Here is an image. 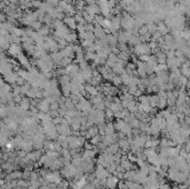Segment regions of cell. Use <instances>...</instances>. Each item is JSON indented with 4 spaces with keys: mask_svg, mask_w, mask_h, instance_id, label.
<instances>
[{
    "mask_svg": "<svg viewBox=\"0 0 190 189\" xmlns=\"http://www.w3.org/2000/svg\"><path fill=\"white\" fill-rule=\"evenodd\" d=\"M158 108L159 109H166L167 108V98H159V101H158Z\"/></svg>",
    "mask_w": 190,
    "mask_h": 189,
    "instance_id": "37",
    "label": "cell"
},
{
    "mask_svg": "<svg viewBox=\"0 0 190 189\" xmlns=\"http://www.w3.org/2000/svg\"><path fill=\"white\" fill-rule=\"evenodd\" d=\"M80 41H81L80 46L82 47V48H85L86 50H87V49H89V48H90V47H91L93 43H95V41H92V40H80Z\"/></svg>",
    "mask_w": 190,
    "mask_h": 189,
    "instance_id": "38",
    "label": "cell"
},
{
    "mask_svg": "<svg viewBox=\"0 0 190 189\" xmlns=\"http://www.w3.org/2000/svg\"><path fill=\"white\" fill-rule=\"evenodd\" d=\"M87 14H92V16H96V14H100V9L96 4L95 5H88L85 7V10Z\"/></svg>",
    "mask_w": 190,
    "mask_h": 189,
    "instance_id": "12",
    "label": "cell"
},
{
    "mask_svg": "<svg viewBox=\"0 0 190 189\" xmlns=\"http://www.w3.org/2000/svg\"><path fill=\"white\" fill-rule=\"evenodd\" d=\"M116 5H117V0H108V6H109L110 9H112Z\"/></svg>",
    "mask_w": 190,
    "mask_h": 189,
    "instance_id": "55",
    "label": "cell"
},
{
    "mask_svg": "<svg viewBox=\"0 0 190 189\" xmlns=\"http://www.w3.org/2000/svg\"><path fill=\"white\" fill-rule=\"evenodd\" d=\"M96 135H98V128L97 126H91V127H89L88 129L86 130V135H85V137L86 138H92L93 136H96Z\"/></svg>",
    "mask_w": 190,
    "mask_h": 189,
    "instance_id": "18",
    "label": "cell"
},
{
    "mask_svg": "<svg viewBox=\"0 0 190 189\" xmlns=\"http://www.w3.org/2000/svg\"><path fill=\"white\" fill-rule=\"evenodd\" d=\"M40 5H41V1H40V0H33V6H35L36 8H39Z\"/></svg>",
    "mask_w": 190,
    "mask_h": 189,
    "instance_id": "57",
    "label": "cell"
},
{
    "mask_svg": "<svg viewBox=\"0 0 190 189\" xmlns=\"http://www.w3.org/2000/svg\"><path fill=\"white\" fill-rule=\"evenodd\" d=\"M72 59H74V58H70V57H64V58L61 59L60 62H59L58 67H59V68H65L67 66H69L70 64H72Z\"/></svg>",
    "mask_w": 190,
    "mask_h": 189,
    "instance_id": "27",
    "label": "cell"
},
{
    "mask_svg": "<svg viewBox=\"0 0 190 189\" xmlns=\"http://www.w3.org/2000/svg\"><path fill=\"white\" fill-rule=\"evenodd\" d=\"M157 25V31L161 36H165V35H167V33H170V30L168 29V27L165 25V22L163 21H159L158 23H156Z\"/></svg>",
    "mask_w": 190,
    "mask_h": 189,
    "instance_id": "15",
    "label": "cell"
},
{
    "mask_svg": "<svg viewBox=\"0 0 190 189\" xmlns=\"http://www.w3.org/2000/svg\"><path fill=\"white\" fill-rule=\"evenodd\" d=\"M60 54L62 57H70V58H74V52L72 49V43H69L68 46H66L64 49L60 50Z\"/></svg>",
    "mask_w": 190,
    "mask_h": 189,
    "instance_id": "10",
    "label": "cell"
},
{
    "mask_svg": "<svg viewBox=\"0 0 190 189\" xmlns=\"http://www.w3.org/2000/svg\"><path fill=\"white\" fill-rule=\"evenodd\" d=\"M59 108V104L57 101H51L50 102V110H53V111H57Z\"/></svg>",
    "mask_w": 190,
    "mask_h": 189,
    "instance_id": "51",
    "label": "cell"
},
{
    "mask_svg": "<svg viewBox=\"0 0 190 189\" xmlns=\"http://www.w3.org/2000/svg\"><path fill=\"white\" fill-rule=\"evenodd\" d=\"M31 26H33V29H36V30H39V29L42 27L41 22H40L39 20H36V21L31 22Z\"/></svg>",
    "mask_w": 190,
    "mask_h": 189,
    "instance_id": "49",
    "label": "cell"
},
{
    "mask_svg": "<svg viewBox=\"0 0 190 189\" xmlns=\"http://www.w3.org/2000/svg\"><path fill=\"white\" fill-rule=\"evenodd\" d=\"M105 116H106V119H112L113 118V111L110 108H106L105 109Z\"/></svg>",
    "mask_w": 190,
    "mask_h": 189,
    "instance_id": "44",
    "label": "cell"
},
{
    "mask_svg": "<svg viewBox=\"0 0 190 189\" xmlns=\"http://www.w3.org/2000/svg\"><path fill=\"white\" fill-rule=\"evenodd\" d=\"M65 14L67 16H70V17H72L74 14H76V9H74V7L72 5H68L66 7L65 9Z\"/></svg>",
    "mask_w": 190,
    "mask_h": 189,
    "instance_id": "35",
    "label": "cell"
},
{
    "mask_svg": "<svg viewBox=\"0 0 190 189\" xmlns=\"http://www.w3.org/2000/svg\"><path fill=\"white\" fill-rule=\"evenodd\" d=\"M85 30L86 31H92L93 30V23H85Z\"/></svg>",
    "mask_w": 190,
    "mask_h": 189,
    "instance_id": "53",
    "label": "cell"
},
{
    "mask_svg": "<svg viewBox=\"0 0 190 189\" xmlns=\"http://www.w3.org/2000/svg\"><path fill=\"white\" fill-rule=\"evenodd\" d=\"M105 135L103 136H109V135L115 134V127H113V122H108L106 124V127H105Z\"/></svg>",
    "mask_w": 190,
    "mask_h": 189,
    "instance_id": "24",
    "label": "cell"
},
{
    "mask_svg": "<svg viewBox=\"0 0 190 189\" xmlns=\"http://www.w3.org/2000/svg\"><path fill=\"white\" fill-rule=\"evenodd\" d=\"M65 189H68V188H65Z\"/></svg>",
    "mask_w": 190,
    "mask_h": 189,
    "instance_id": "63",
    "label": "cell"
},
{
    "mask_svg": "<svg viewBox=\"0 0 190 189\" xmlns=\"http://www.w3.org/2000/svg\"><path fill=\"white\" fill-rule=\"evenodd\" d=\"M78 66H79V69H80V71H82V70L87 69V68H89V67H90V66H89V64H88V61H87L86 59L81 60V61L78 64Z\"/></svg>",
    "mask_w": 190,
    "mask_h": 189,
    "instance_id": "42",
    "label": "cell"
},
{
    "mask_svg": "<svg viewBox=\"0 0 190 189\" xmlns=\"http://www.w3.org/2000/svg\"><path fill=\"white\" fill-rule=\"evenodd\" d=\"M21 107L25 108V109H28L29 107H30V101H29L28 99H22L21 100Z\"/></svg>",
    "mask_w": 190,
    "mask_h": 189,
    "instance_id": "50",
    "label": "cell"
},
{
    "mask_svg": "<svg viewBox=\"0 0 190 189\" xmlns=\"http://www.w3.org/2000/svg\"><path fill=\"white\" fill-rule=\"evenodd\" d=\"M62 120H64V117H60V116H57L56 118H53L52 119V122L55 125H61L62 122Z\"/></svg>",
    "mask_w": 190,
    "mask_h": 189,
    "instance_id": "52",
    "label": "cell"
},
{
    "mask_svg": "<svg viewBox=\"0 0 190 189\" xmlns=\"http://www.w3.org/2000/svg\"><path fill=\"white\" fill-rule=\"evenodd\" d=\"M85 92L87 95H90V96H96L100 92V88L98 87H95V86H91V85H85Z\"/></svg>",
    "mask_w": 190,
    "mask_h": 189,
    "instance_id": "11",
    "label": "cell"
},
{
    "mask_svg": "<svg viewBox=\"0 0 190 189\" xmlns=\"http://www.w3.org/2000/svg\"><path fill=\"white\" fill-rule=\"evenodd\" d=\"M61 149H62V147H61V145L57 140H53V151H58L60 152Z\"/></svg>",
    "mask_w": 190,
    "mask_h": 189,
    "instance_id": "47",
    "label": "cell"
},
{
    "mask_svg": "<svg viewBox=\"0 0 190 189\" xmlns=\"http://www.w3.org/2000/svg\"></svg>",
    "mask_w": 190,
    "mask_h": 189,
    "instance_id": "64",
    "label": "cell"
},
{
    "mask_svg": "<svg viewBox=\"0 0 190 189\" xmlns=\"http://www.w3.org/2000/svg\"><path fill=\"white\" fill-rule=\"evenodd\" d=\"M62 21H64V23L69 28L71 31H72V30H76V28H77V22H76V20L74 19V17L66 16Z\"/></svg>",
    "mask_w": 190,
    "mask_h": 189,
    "instance_id": "9",
    "label": "cell"
},
{
    "mask_svg": "<svg viewBox=\"0 0 190 189\" xmlns=\"http://www.w3.org/2000/svg\"><path fill=\"white\" fill-rule=\"evenodd\" d=\"M84 59H85L84 52H79V54H76V55H74V61H76L77 64H79L81 60H84Z\"/></svg>",
    "mask_w": 190,
    "mask_h": 189,
    "instance_id": "46",
    "label": "cell"
},
{
    "mask_svg": "<svg viewBox=\"0 0 190 189\" xmlns=\"http://www.w3.org/2000/svg\"><path fill=\"white\" fill-rule=\"evenodd\" d=\"M146 26H147V28H148V33H150V35H152L153 33H156V31H157V25H156L155 22H152V21L148 22Z\"/></svg>",
    "mask_w": 190,
    "mask_h": 189,
    "instance_id": "34",
    "label": "cell"
},
{
    "mask_svg": "<svg viewBox=\"0 0 190 189\" xmlns=\"http://www.w3.org/2000/svg\"><path fill=\"white\" fill-rule=\"evenodd\" d=\"M149 98V105L151 108H157L158 106V101H159V98H158L157 95H150L148 96Z\"/></svg>",
    "mask_w": 190,
    "mask_h": 189,
    "instance_id": "25",
    "label": "cell"
},
{
    "mask_svg": "<svg viewBox=\"0 0 190 189\" xmlns=\"http://www.w3.org/2000/svg\"><path fill=\"white\" fill-rule=\"evenodd\" d=\"M50 58H51V60H52V62H53L55 65L58 66V65H59V62H60L61 59H62L64 57L61 56L60 51H57V52H51Z\"/></svg>",
    "mask_w": 190,
    "mask_h": 189,
    "instance_id": "20",
    "label": "cell"
},
{
    "mask_svg": "<svg viewBox=\"0 0 190 189\" xmlns=\"http://www.w3.org/2000/svg\"><path fill=\"white\" fill-rule=\"evenodd\" d=\"M146 33H148V28H147L146 25H144V26H141V27L138 29V35H139V36H144Z\"/></svg>",
    "mask_w": 190,
    "mask_h": 189,
    "instance_id": "45",
    "label": "cell"
},
{
    "mask_svg": "<svg viewBox=\"0 0 190 189\" xmlns=\"http://www.w3.org/2000/svg\"><path fill=\"white\" fill-rule=\"evenodd\" d=\"M117 58L118 59H121L125 62H128V60L131 58V55H130L128 51H120L118 55H117Z\"/></svg>",
    "mask_w": 190,
    "mask_h": 189,
    "instance_id": "26",
    "label": "cell"
},
{
    "mask_svg": "<svg viewBox=\"0 0 190 189\" xmlns=\"http://www.w3.org/2000/svg\"><path fill=\"white\" fill-rule=\"evenodd\" d=\"M118 181L119 180L117 179L116 176H108L106 179V182H105V186H106L107 189H116L117 185H118Z\"/></svg>",
    "mask_w": 190,
    "mask_h": 189,
    "instance_id": "5",
    "label": "cell"
},
{
    "mask_svg": "<svg viewBox=\"0 0 190 189\" xmlns=\"http://www.w3.org/2000/svg\"><path fill=\"white\" fill-rule=\"evenodd\" d=\"M118 147L120 149L122 154H126L130 150V145H129V141H128V138H124V139H119L118 141Z\"/></svg>",
    "mask_w": 190,
    "mask_h": 189,
    "instance_id": "6",
    "label": "cell"
},
{
    "mask_svg": "<svg viewBox=\"0 0 190 189\" xmlns=\"http://www.w3.org/2000/svg\"><path fill=\"white\" fill-rule=\"evenodd\" d=\"M56 131L59 136H69L71 135V129L69 125H56Z\"/></svg>",
    "mask_w": 190,
    "mask_h": 189,
    "instance_id": "2",
    "label": "cell"
},
{
    "mask_svg": "<svg viewBox=\"0 0 190 189\" xmlns=\"http://www.w3.org/2000/svg\"><path fill=\"white\" fill-rule=\"evenodd\" d=\"M59 1H60V0H46L47 4L49 6H51L52 8H56L57 6H58V4H59Z\"/></svg>",
    "mask_w": 190,
    "mask_h": 189,
    "instance_id": "48",
    "label": "cell"
},
{
    "mask_svg": "<svg viewBox=\"0 0 190 189\" xmlns=\"http://www.w3.org/2000/svg\"><path fill=\"white\" fill-rule=\"evenodd\" d=\"M107 39H108V46L110 47V48L117 47V45H118L117 38H115L112 35H110V33H108V35H107Z\"/></svg>",
    "mask_w": 190,
    "mask_h": 189,
    "instance_id": "28",
    "label": "cell"
},
{
    "mask_svg": "<svg viewBox=\"0 0 190 189\" xmlns=\"http://www.w3.org/2000/svg\"><path fill=\"white\" fill-rule=\"evenodd\" d=\"M137 179V170L136 169H130L124 172V180L126 181H136Z\"/></svg>",
    "mask_w": 190,
    "mask_h": 189,
    "instance_id": "8",
    "label": "cell"
},
{
    "mask_svg": "<svg viewBox=\"0 0 190 189\" xmlns=\"http://www.w3.org/2000/svg\"><path fill=\"white\" fill-rule=\"evenodd\" d=\"M93 161H88V160H81L80 169L84 171V174H91L93 170Z\"/></svg>",
    "mask_w": 190,
    "mask_h": 189,
    "instance_id": "3",
    "label": "cell"
},
{
    "mask_svg": "<svg viewBox=\"0 0 190 189\" xmlns=\"http://www.w3.org/2000/svg\"><path fill=\"white\" fill-rule=\"evenodd\" d=\"M101 140H102V136H100V135L98 134L96 135V136H93L92 138H90V141H89V143H91L92 146H97L99 143H101Z\"/></svg>",
    "mask_w": 190,
    "mask_h": 189,
    "instance_id": "33",
    "label": "cell"
},
{
    "mask_svg": "<svg viewBox=\"0 0 190 189\" xmlns=\"http://www.w3.org/2000/svg\"><path fill=\"white\" fill-rule=\"evenodd\" d=\"M95 157H96V152L93 151L92 149H91V150H87V149H85V151L82 152V156H81V158H82L84 160L93 161V160H95Z\"/></svg>",
    "mask_w": 190,
    "mask_h": 189,
    "instance_id": "14",
    "label": "cell"
},
{
    "mask_svg": "<svg viewBox=\"0 0 190 189\" xmlns=\"http://www.w3.org/2000/svg\"><path fill=\"white\" fill-rule=\"evenodd\" d=\"M53 189H57V188H53Z\"/></svg>",
    "mask_w": 190,
    "mask_h": 189,
    "instance_id": "62",
    "label": "cell"
},
{
    "mask_svg": "<svg viewBox=\"0 0 190 189\" xmlns=\"http://www.w3.org/2000/svg\"><path fill=\"white\" fill-rule=\"evenodd\" d=\"M93 36H95V38L96 39H100L101 37H103L105 35H107L106 33H105V29L102 27H100L99 25H96V26H93Z\"/></svg>",
    "mask_w": 190,
    "mask_h": 189,
    "instance_id": "13",
    "label": "cell"
},
{
    "mask_svg": "<svg viewBox=\"0 0 190 189\" xmlns=\"http://www.w3.org/2000/svg\"><path fill=\"white\" fill-rule=\"evenodd\" d=\"M64 1H65L67 5H72V1H74V0H64Z\"/></svg>",
    "mask_w": 190,
    "mask_h": 189,
    "instance_id": "60",
    "label": "cell"
},
{
    "mask_svg": "<svg viewBox=\"0 0 190 189\" xmlns=\"http://www.w3.org/2000/svg\"><path fill=\"white\" fill-rule=\"evenodd\" d=\"M111 71L113 72L115 75H117V76H120L124 71H125V66L120 65V64H118V62H116L115 65L112 66L111 68Z\"/></svg>",
    "mask_w": 190,
    "mask_h": 189,
    "instance_id": "19",
    "label": "cell"
},
{
    "mask_svg": "<svg viewBox=\"0 0 190 189\" xmlns=\"http://www.w3.org/2000/svg\"><path fill=\"white\" fill-rule=\"evenodd\" d=\"M51 8H52V7H51V6H49L46 2V1H45V2H41V5H40V7H39V10H41V11H43L45 14H47V12H48V11L51 9Z\"/></svg>",
    "mask_w": 190,
    "mask_h": 189,
    "instance_id": "41",
    "label": "cell"
},
{
    "mask_svg": "<svg viewBox=\"0 0 190 189\" xmlns=\"http://www.w3.org/2000/svg\"><path fill=\"white\" fill-rule=\"evenodd\" d=\"M96 1H97V0H85V2H86L87 5H95Z\"/></svg>",
    "mask_w": 190,
    "mask_h": 189,
    "instance_id": "58",
    "label": "cell"
},
{
    "mask_svg": "<svg viewBox=\"0 0 190 189\" xmlns=\"http://www.w3.org/2000/svg\"><path fill=\"white\" fill-rule=\"evenodd\" d=\"M125 120L124 119H116V121L113 122V127H115V130H118V131H120L124 127H125Z\"/></svg>",
    "mask_w": 190,
    "mask_h": 189,
    "instance_id": "32",
    "label": "cell"
},
{
    "mask_svg": "<svg viewBox=\"0 0 190 189\" xmlns=\"http://www.w3.org/2000/svg\"><path fill=\"white\" fill-rule=\"evenodd\" d=\"M156 78H157L158 83H167L168 80H169L168 70H162V71H158V72H156Z\"/></svg>",
    "mask_w": 190,
    "mask_h": 189,
    "instance_id": "4",
    "label": "cell"
},
{
    "mask_svg": "<svg viewBox=\"0 0 190 189\" xmlns=\"http://www.w3.org/2000/svg\"><path fill=\"white\" fill-rule=\"evenodd\" d=\"M72 4H74V7L76 11H84L85 10V7H86V2L82 1V0H74L72 1Z\"/></svg>",
    "mask_w": 190,
    "mask_h": 189,
    "instance_id": "21",
    "label": "cell"
},
{
    "mask_svg": "<svg viewBox=\"0 0 190 189\" xmlns=\"http://www.w3.org/2000/svg\"><path fill=\"white\" fill-rule=\"evenodd\" d=\"M84 145H85V148H86L87 150H91V149H93V146L90 143H85Z\"/></svg>",
    "mask_w": 190,
    "mask_h": 189,
    "instance_id": "56",
    "label": "cell"
},
{
    "mask_svg": "<svg viewBox=\"0 0 190 189\" xmlns=\"http://www.w3.org/2000/svg\"><path fill=\"white\" fill-rule=\"evenodd\" d=\"M139 122H140L139 120L137 119V118H134V119L132 120V121H130L128 125H129L132 129H138V128H139Z\"/></svg>",
    "mask_w": 190,
    "mask_h": 189,
    "instance_id": "43",
    "label": "cell"
},
{
    "mask_svg": "<svg viewBox=\"0 0 190 189\" xmlns=\"http://www.w3.org/2000/svg\"><path fill=\"white\" fill-rule=\"evenodd\" d=\"M91 108H92L91 102L89 101L88 99H86V98L80 99V100L76 104V109L78 111H81V112H84V111H89Z\"/></svg>",
    "mask_w": 190,
    "mask_h": 189,
    "instance_id": "1",
    "label": "cell"
},
{
    "mask_svg": "<svg viewBox=\"0 0 190 189\" xmlns=\"http://www.w3.org/2000/svg\"><path fill=\"white\" fill-rule=\"evenodd\" d=\"M51 33V29L48 26H42L39 30H38V33L40 35V36H42V37H46V36H49Z\"/></svg>",
    "mask_w": 190,
    "mask_h": 189,
    "instance_id": "29",
    "label": "cell"
},
{
    "mask_svg": "<svg viewBox=\"0 0 190 189\" xmlns=\"http://www.w3.org/2000/svg\"><path fill=\"white\" fill-rule=\"evenodd\" d=\"M82 17H84V20L86 21V22H88V23L93 22L95 16H92V14H87L86 11H82Z\"/></svg>",
    "mask_w": 190,
    "mask_h": 189,
    "instance_id": "36",
    "label": "cell"
},
{
    "mask_svg": "<svg viewBox=\"0 0 190 189\" xmlns=\"http://www.w3.org/2000/svg\"><path fill=\"white\" fill-rule=\"evenodd\" d=\"M28 189H37V188H36V187H33V186H31V187H29Z\"/></svg>",
    "mask_w": 190,
    "mask_h": 189,
    "instance_id": "61",
    "label": "cell"
},
{
    "mask_svg": "<svg viewBox=\"0 0 190 189\" xmlns=\"http://www.w3.org/2000/svg\"><path fill=\"white\" fill-rule=\"evenodd\" d=\"M141 43V41H140V38L139 36H131V38L129 39V41H128V46H137V45H140Z\"/></svg>",
    "mask_w": 190,
    "mask_h": 189,
    "instance_id": "30",
    "label": "cell"
},
{
    "mask_svg": "<svg viewBox=\"0 0 190 189\" xmlns=\"http://www.w3.org/2000/svg\"><path fill=\"white\" fill-rule=\"evenodd\" d=\"M39 189H51L48 185H41L40 187H39Z\"/></svg>",
    "mask_w": 190,
    "mask_h": 189,
    "instance_id": "59",
    "label": "cell"
},
{
    "mask_svg": "<svg viewBox=\"0 0 190 189\" xmlns=\"http://www.w3.org/2000/svg\"><path fill=\"white\" fill-rule=\"evenodd\" d=\"M61 86V92L64 95V97H69L70 96V81H66V83H60Z\"/></svg>",
    "mask_w": 190,
    "mask_h": 189,
    "instance_id": "17",
    "label": "cell"
},
{
    "mask_svg": "<svg viewBox=\"0 0 190 189\" xmlns=\"http://www.w3.org/2000/svg\"><path fill=\"white\" fill-rule=\"evenodd\" d=\"M65 40L68 43H76V41L78 40V33H74V31H70L69 35L65 38Z\"/></svg>",
    "mask_w": 190,
    "mask_h": 189,
    "instance_id": "22",
    "label": "cell"
},
{
    "mask_svg": "<svg viewBox=\"0 0 190 189\" xmlns=\"http://www.w3.org/2000/svg\"><path fill=\"white\" fill-rule=\"evenodd\" d=\"M111 83H113V86H115V87H120L121 85H122V81H121L120 76H117V75H116V76L112 78Z\"/></svg>",
    "mask_w": 190,
    "mask_h": 189,
    "instance_id": "39",
    "label": "cell"
},
{
    "mask_svg": "<svg viewBox=\"0 0 190 189\" xmlns=\"http://www.w3.org/2000/svg\"><path fill=\"white\" fill-rule=\"evenodd\" d=\"M180 72L181 75L183 76V77H186V78H188L190 75V68H189V61L187 60L186 62H183V64H181L180 66Z\"/></svg>",
    "mask_w": 190,
    "mask_h": 189,
    "instance_id": "16",
    "label": "cell"
},
{
    "mask_svg": "<svg viewBox=\"0 0 190 189\" xmlns=\"http://www.w3.org/2000/svg\"><path fill=\"white\" fill-rule=\"evenodd\" d=\"M166 65H167L169 69H176V68H180L181 64L179 62V60L177 59L176 57H172V58H167Z\"/></svg>",
    "mask_w": 190,
    "mask_h": 189,
    "instance_id": "7",
    "label": "cell"
},
{
    "mask_svg": "<svg viewBox=\"0 0 190 189\" xmlns=\"http://www.w3.org/2000/svg\"><path fill=\"white\" fill-rule=\"evenodd\" d=\"M156 56V59H157V64H166V60H167V57H166V54L163 51H159L157 54H155Z\"/></svg>",
    "mask_w": 190,
    "mask_h": 189,
    "instance_id": "23",
    "label": "cell"
},
{
    "mask_svg": "<svg viewBox=\"0 0 190 189\" xmlns=\"http://www.w3.org/2000/svg\"><path fill=\"white\" fill-rule=\"evenodd\" d=\"M116 168H117V164H115V162H111V164H109V165L106 167L107 171H108L110 175L116 172Z\"/></svg>",
    "mask_w": 190,
    "mask_h": 189,
    "instance_id": "40",
    "label": "cell"
},
{
    "mask_svg": "<svg viewBox=\"0 0 190 189\" xmlns=\"http://www.w3.org/2000/svg\"><path fill=\"white\" fill-rule=\"evenodd\" d=\"M118 150H119V147H118V143H111V145H109V146L106 148V151L108 152V154H111V155L116 154Z\"/></svg>",
    "mask_w": 190,
    "mask_h": 189,
    "instance_id": "31",
    "label": "cell"
},
{
    "mask_svg": "<svg viewBox=\"0 0 190 189\" xmlns=\"http://www.w3.org/2000/svg\"><path fill=\"white\" fill-rule=\"evenodd\" d=\"M97 165H101L102 167L105 165V159H103V157L101 155H99V157L97 158Z\"/></svg>",
    "mask_w": 190,
    "mask_h": 189,
    "instance_id": "54",
    "label": "cell"
}]
</instances>
